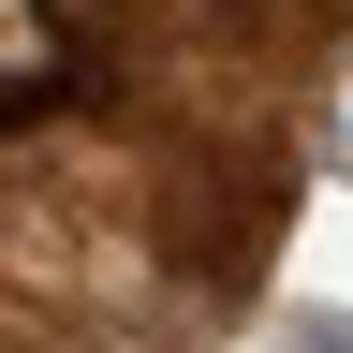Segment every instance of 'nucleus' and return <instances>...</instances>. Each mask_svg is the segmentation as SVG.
Returning <instances> with one entry per match:
<instances>
[{
	"label": "nucleus",
	"mask_w": 353,
	"mask_h": 353,
	"mask_svg": "<svg viewBox=\"0 0 353 353\" xmlns=\"http://www.w3.org/2000/svg\"><path fill=\"white\" fill-rule=\"evenodd\" d=\"M265 236H280V162H221V148H192V162L162 176V250L192 265V280L236 294L250 265H265Z\"/></svg>",
	"instance_id": "obj_1"
},
{
	"label": "nucleus",
	"mask_w": 353,
	"mask_h": 353,
	"mask_svg": "<svg viewBox=\"0 0 353 353\" xmlns=\"http://www.w3.org/2000/svg\"><path fill=\"white\" fill-rule=\"evenodd\" d=\"M265 353H353V309L309 294V309H280V339H265Z\"/></svg>",
	"instance_id": "obj_2"
}]
</instances>
